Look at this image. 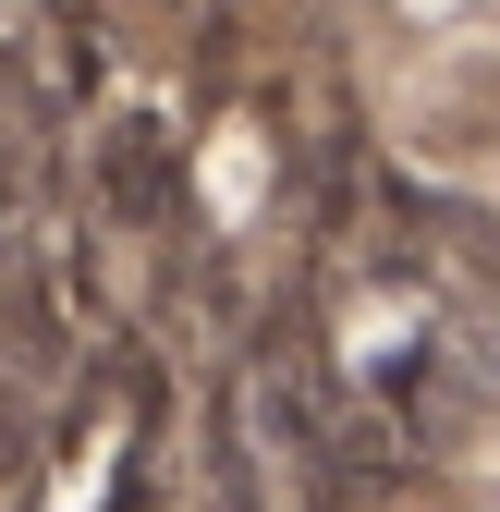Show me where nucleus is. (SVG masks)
Listing matches in <instances>:
<instances>
[{
    "instance_id": "obj_1",
    "label": "nucleus",
    "mask_w": 500,
    "mask_h": 512,
    "mask_svg": "<svg viewBox=\"0 0 500 512\" xmlns=\"http://www.w3.org/2000/svg\"><path fill=\"white\" fill-rule=\"evenodd\" d=\"M98 208H110L122 232H171V220H183V147L159 135L147 110H122L110 135H98Z\"/></svg>"
},
{
    "instance_id": "obj_3",
    "label": "nucleus",
    "mask_w": 500,
    "mask_h": 512,
    "mask_svg": "<svg viewBox=\"0 0 500 512\" xmlns=\"http://www.w3.org/2000/svg\"><path fill=\"white\" fill-rule=\"evenodd\" d=\"M110 512H159V488H147V439H135V464H122V488H110Z\"/></svg>"
},
{
    "instance_id": "obj_2",
    "label": "nucleus",
    "mask_w": 500,
    "mask_h": 512,
    "mask_svg": "<svg viewBox=\"0 0 500 512\" xmlns=\"http://www.w3.org/2000/svg\"><path fill=\"white\" fill-rule=\"evenodd\" d=\"M196 512H269V452H257V427H244L232 378L208 391V427H196Z\"/></svg>"
}]
</instances>
